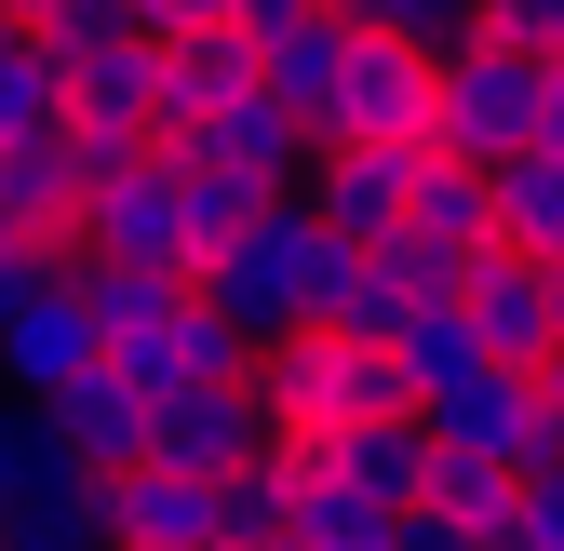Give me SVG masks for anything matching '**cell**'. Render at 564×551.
I'll return each mask as SVG.
<instances>
[{"instance_id": "f546056e", "label": "cell", "mask_w": 564, "mask_h": 551, "mask_svg": "<svg viewBox=\"0 0 564 551\" xmlns=\"http://www.w3.org/2000/svg\"><path fill=\"white\" fill-rule=\"evenodd\" d=\"M256 0H149V41H188V28H242Z\"/></svg>"}, {"instance_id": "44dd1931", "label": "cell", "mask_w": 564, "mask_h": 551, "mask_svg": "<svg viewBox=\"0 0 564 551\" xmlns=\"http://www.w3.org/2000/svg\"><path fill=\"white\" fill-rule=\"evenodd\" d=\"M484 202H498V242H511V256L564 269V162H551V149L498 162V175H484Z\"/></svg>"}, {"instance_id": "8992f818", "label": "cell", "mask_w": 564, "mask_h": 551, "mask_svg": "<svg viewBox=\"0 0 564 551\" xmlns=\"http://www.w3.org/2000/svg\"><path fill=\"white\" fill-rule=\"evenodd\" d=\"M431 444H457V457H484V471H511V485H538V471L564 457V431H551V403H538V377H511V364H484L457 403H431L416 418Z\"/></svg>"}, {"instance_id": "603a6c76", "label": "cell", "mask_w": 564, "mask_h": 551, "mask_svg": "<svg viewBox=\"0 0 564 551\" xmlns=\"http://www.w3.org/2000/svg\"><path fill=\"white\" fill-rule=\"evenodd\" d=\"M175 162V202H188V269L216 256V242H242L256 216H269V188L256 175H229V162H202V149H162Z\"/></svg>"}, {"instance_id": "1f68e13d", "label": "cell", "mask_w": 564, "mask_h": 551, "mask_svg": "<svg viewBox=\"0 0 564 551\" xmlns=\"http://www.w3.org/2000/svg\"><path fill=\"white\" fill-rule=\"evenodd\" d=\"M538 149L564 162V67H551V82H538Z\"/></svg>"}, {"instance_id": "277c9868", "label": "cell", "mask_w": 564, "mask_h": 551, "mask_svg": "<svg viewBox=\"0 0 564 551\" xmlns=\"http://www.w3.org/2000/svg\"><path fill=\"white\" fill-rule=\"evenodd\" d=\"M149 431H162L149 457H162V471H202V485H229V471H269V457H282V418H269L256 364H242V377H188V390H162Z\"/></svg>"}, {"instance_id": "83f0119b", "label": "cell", "mask_w": 564, "mask_h": 551, "mask_svg": "<svg viewBox=\"0 0 564 551\" xmlns=\"http://www.w3.org/2000/svg\"><path fill=\"white\" fill-rule=\"evenodd\" d=\"M484 41H511V54L564 67V0H484Z\"/></svg>"}, {"instance_id": "4316f807", "label": "cell", "mask_w": 564, "mask_h": 551, "mask_svg": "<svg viewBox=\"0 0 564 551\" xmlns=\"http://www.w3.org/2000/svg\"><path fill=\"white\" fill-rule=\"evenodd\" d=\"M216 551H282V457L216 485Z\"/></svg>"}, {"instance_id": "d6986e66", "label": "cell", "mask_w": 564, "mask_h": 551, "mask_svg": "<svg viewBox=\"0 0 564 551\" xmlns=\"http://www.w3.org/2000/svg\"><path fill=\"white\" fill-rule=\"evenodd\" d=\"M390 525L403 511H364L349 485H323V471L282 444V551H390Z\"/></svg>"}, {"instance_id": "30bf717a", "label": "cell", "mask_w": 564, "mask_h": 551, "mask_svg": "<svg viewBox=\"0 0 564 551\" xmlns=\"http://www.w3.org/2000/svg\"><path fill=\"white\" fill-rule=\"evenodd\" d=\"M28 525H95V471L67 457L41 403L0 390V538H28Z\"/></svg>"}, {"instance_id": "7402d4cb", "label": "cell", "mask_w": 564, "mask_h": 551, "mask_svg": "<svg viewBox=\"0 0 564 551\" xmlns=\"http://www.w3.org/2000/svg\"><path fill=\"white\" fill-rule=\"evenodd\" d=\"M403 229L431 242V256H457V269H470L484 242H498V202H484V175H470V162H444V149H431V162H416V216H403Z\"/></svg>"}, {"instance_id": "836d02e7", "label": "cell", "mask_w": 564, "mask_h": 551, "mask_svg": "<svg viewBox=\"0 0 564 551\" xmlns=\"http://www.w3.org/2000/svg\"><path fill=\"white\" fill-rule=\"evenodd\" d=\"M551 336H564V269H551Z\"/></svg>"}, {"instance_id": "d6a6232c", "label": "cell", "mask_w": 564, "mask_h": 551, "mask_svg": "<svg viewBox=\"0 0 564 551\" xmlns=\"http://www.w3.org/2000/svg\"><path fill=\"white\" fill-rule=\"evenodd\" d=\"M538 403H551V431H564V350H551V364H538Z\"/></svg>"}, {"instance_id": "d4e9b609", "label": "cell", "mask_w": 564, "mask_h": 551, "mask_svg": "<svg viewBox=\"0 0 564 551\" xmlns=\"http://www.w3.org/2000/svg\"><path fill=\"white\" fill-rule=\"evenodd\" d=\"M416 511H444V525H470V538H498L511 511H524V485L511 471H484V457H457V444H431V498Z\"/></svg>"}, {"instance_id": "9c48e42d", "label": "cell", "mask_w": 564, "mask_h": 551, "mask_svg": "<svg viewBox=\"0 0 564 551\" xmlns=\"http://www.w3.org/2000/svg\"><path fill=\"white\" fill-rule=\"evenodd\" d=\"M242 41H256V95H282V108L323 134V95H336V67H349V41H364V28H349L336 0H256Z\"/></svg>"}, {"instance_id": "8fae6325", "label": "cell", "mask_w": 564, "mask_h": 551, "mask_svg": "<svg viewBox=\"0 0 564 551\" xmlns=\"http://www.w3.org/2000/svg\"><path fill=\"white\" fill-rule=\"evenodd\" d=\"M457 323L484 336V364H511V377H538L564 336H551V269L538 256H511V242H484L470 269H457Z\"/></svg>"}, {"instance_id": "484cf974", "label": "cell", "mask_w": 564, "mask_h": 551, "mask_svg": "<svg viewBox=\"0 0 564 551\" xmlns=\"http://www.w3.org/2000/svg\"><path fill=\"white\" fill-rule=\"evenodd\" d=\"M67 121V67L41 41H0V134H54Z\"/></svg>"}, {"instance_id": "ba28073f", "label": "cell", "mask_w": 564, "mask_h": 551, "mask_svg": "<svg viewBox=\"0 0 564 551\" xmlns=\"http://www.w3.org/2000/svg\"><path fill=\"white\" fill-rule=\"evenodd\" d=\"M108 364V336H95V296H82V256L54 269V283L14 310V336H0V390L14 403H54V390H82Z\"/></svg>"}, {"instance_id": "e0dca14e", "label": "cell", "mask_w": 564, "mask_h": 551, "mask_svg": "<svg viewBox=\"0 0 564 551\" xmlns=\"http://www.w3.org/2000/svg\"><path fill=\"white\" fill-rule=\"evenodd\" d=\"M149 82H162V134H202L229 95H256V41L242 28H188V41H149Z\"/></svg>"}, {"instance_id": "5b68a950", "label": "cell", "mask_w": 564, "mask_h": 551, "mask_svg": "<svg viewBox=\"0 0 564 551\" xmlns=\"http://www.w3.org/2000/svg\"><path fill=\"white\" fill-rule=\"evenodd\" d=\"M431 82H444L431 54H403V41H349L336 95H323V149H431Z\"/></svg>"}, {"instance_id": "6da1fadb", "label": "cell", "mask_w": 564, "mask_h": 551, "mask_svg": "<svg viewBox=\"0 0 564 551\" xmlns=\"http://www.w3.org/2000/svg\"><path fill=\"white\" fill-rule=\"evenodd\" d=\"M349 269H364V242H336L310 202H269V216H256L242 242H216L188 283L216 296V323L242 336V350H269V336H296V323H323V310L349 296Z\"/></svg>"}, {"instance_id": "4fadbf2b", "label": "cell", "mask_w": 564, "mask_h": 551, "mask_svg": "<svg viewBox=\"0 0 564 551\" xmlns=\"http://www.w3.org/2000/svg\"><path fill=\"white\" fill-rule=\"evenodd\" d=\"M162 149H202V162L256 175L269 202H296V188H310V162H323V134H310L296 108H282V95H229V108L202 121V134H162Z\"/></svg>"}, {"instance_id": "5bb4252c", "label": "cell", "mask_w": 564, "mask_h": 551, "mask_svg": "<svg viewBox=\"0 0 564 551\" xmlns=\"http://www.w3.org/2000/svg\"><path fill=\"white\" fill-rule=\"evenodd\" d=\"M416 162H431V149H323L296 202H310L336 242H390V229L416 216Z\"/></svg>"}, {"instance_id": "cb8c5ba5", "label": "cell", "mask_w": 564, "mask_h": 551, "mask_svg": "<svg viewBox=\"0 0 564 551\" xmlns=\"http://www.w3.org/2000/svg\"><path fill=\"white\" fill-rule=\"evenodd\" d=\"M28 41H41L54 67H95V54H134V41H149V0H41V14H28Z\"/></svg>"}, {"instance_id": "9a60e30c", "label": "cell", "mask_w": 564, "mask_h": 551, "mask_svg": "<svg viewBox=\"0 0 564 551\" xmlns=\"http://www.w3.org/2000/svg\"><path fill=\"white\" fill-rule=\"evenodd\" d=\"M95 525H108V551H216V485L149 457L121 485H95Z\"/></svg>"}, {"instance_id": "7c38bea8", "label": "cell", "mask_w": 564, "mask_h": 551, "mask_svg": "<svg viewBox=\"0 0 564 551\" xmlns=\"http://www.w3.org/2000/svg\"><path fill=\"white\" fill-rule=\"evenodd\" d=\"M82 202H95V162H82V134H0V216H14L41 256L82 242Z\"/></svg>"}, {"instance_id": "3957f363", "label": "cell", "mask_w": 564, "mask_h": 551, "mask_svg": "<svg viewBox=\"0 0 564 551\" xmlns=\"http://www.w3.org/2000/svg\"><path fill=\"white\" fill-rule=\"evenodd\" d=\"M538 82H551L538 54H511V41H470L444 82H431V149H444V162H470V175L524 162V149H538Z\"/></svg>"}, {"instance_id": "2e32d148", "label": "cell", "mask_w": 564, "mask_h": 551, "mask_svg": "<svg viewBox=\"0 0 564 551\" xmlns=\"http://www.w3.org/2000/svg\"><path fill=\"white\" fill-rule=\"evenodd\" d=\"M41 418L67 431V457H82L95 485H121V471H149V444H162V431H149V390H134V377H108V364H95L82 390H54Z\"/></svg>"}, {"instance_id": "ac0fdd59", "label": "cell", "mask_w": 564, "mask_h": 551, "mask_svg": "<svg viewBox=\"0 0 564 551\" xmlns=\"http://www.w3.org/2000/svg\"><path fill=\"white\" fill-rule=\"evenodd\" d=\"M296 457L323 471V485H349L364 511H416V498H431V431H416V418H390V431H336V444H296Z\"/></svg>"}, {"instance_id": "4dcf8cb0", "label": "cell", "mask_w": 564, "mask_h": 551, "mask_svg": "<svg viewBox=\"0 0 564 551\" xmlns=\"http://www.w3.org/2000/svg\"><path fill=\"white\" fill-rule=\"evenodd\" d=\"M390 551H484V538H470V525H444V511H403V525H390Z\"/></svg>"}, {"instance_id": "52a82bcc", "label": "cell", "mask_w": 564, "mask_h": 551, "mask_svg": "<svg viewBox=\"0 0 564 551\" xmlns=\"http://www.w3.org/2000/svg\"><path fill=\"white\" fill-rule=\"evenodd\" d=\"M82 256H108V269H188V202H175V162L162 149H134L121 175H95Z\"/></svg>"}, {"instance_id": "7a4b0ae2", "label": "cell", "mask_w": 564, "mask_h": 551, "mask_svg": "<svg viewBox=\"0 0 564 551\" xmlns=\"http://www.w3.org/2000/svg\"><path fill=\"white\" fill-rule=\"evenodd\" d=\"M256 390H269L282 444H336V431H390V418H416L403 377H390V350H377V336H336V323L269 336V350H256Z\"/></svg>"}, {"instance_id": "f1b7e54d", "label": "cell", "mask_w": 564, "mask_h": 551, "mask_svg": "<svg viewBox=\"0 0 564 551\" xmlns=\"http://www.w3.org/2000/svg\"><path fill=\"white\" fill-rule=\"evenodd\" d=\"M54 269H67V256H28V242H0V336H14V310L54 283Z\"/></svg>"}, {"instance_id": "ffe728a7", "label": "cell", "mask_w": 564, "mask_h": 551, "mask_svg": "<svg viewBox=\"0 0 564 551\" xmlns=\"http://www.w3.org/2000/svg\"><path fill=\"white\" fill-rule=\"evenodd\" d=\"M390 377H403V403H416V418H431V403H457V390L484 377V336L457 323V296H444V310H416V323L390 336Z\"/></svg>"}]
</instances>
